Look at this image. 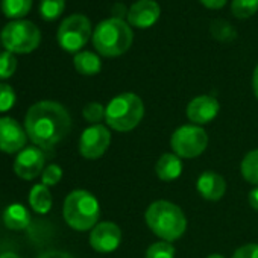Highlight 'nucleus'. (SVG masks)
<instances>
[{
    "label": "nucleus",
    "instance_id": "1",
    "mask_svg": "<svg viewBox=\"0 0 258 258\" xmlns=\"http://www.w3.org/2000/svg\"><path fill=\"white\" fill-rule=\"evenodd\" d=\"M72 118L69 111L58 102H37L28 109L25 127L31 142L43 149L58 145L70 131Z\"/></svg>",
    "mask_w": 258,
    "mask_h": 258
},
{
    "label": "nucleus",
    "instance_id": "2",
    "mask_svg": "<svg viewBox=\"0 0 258 258\" xmlns=\"http://www.w3.org/2000/svg\"><path fill=\"white\" fill-rule=\"evenodd\" d=\"M145 220L157 237L169 243L181 238L187 229L184 211L169 201L152 202L145 213Z\"/></svg>",
    "mask_w": 258,
    "mask_h": 258
},
{
    "label": "nucleus",
    "instance_id": "3",
    "mask_svg": "<svg viewBox=\"0 0 258 258\" xmlns=\"http://www.w3.org/2000/svg\"><path fill=\"white\" fill-rule=\"evenodd\" d=\"M134 41V34L129 25L118 19L100 22L93 32V46L99 55L115 58L123 55Z\"/></svg>",
    "mask_w": 258,
    "mask_h": 258
},
{
    "label": "nucleus",
    "instance_id": "4",
    "mask_svg": "<svg viewBox=\"0 0 258 258\" xmlns=\"http://www.w3.org/2000/svg\"><path fill=\"white\" fill-rule=\"evenodd\" d=\"M145 115V103L134 93H121L109 100L105 108L106 124L118 133H129L137 127Z\"/></svg>",
    "mask_w": 258,
    "mask_h": 258
},
{
    "label": "nucleus",
    "instance_id": "5",
    "mask_svg": "<svg viewBox=\"0 0 258 258\" xmlns=\"http://www.w3.org/2000/svg\"><path fill=\"white\" fill-rule=\"evenodd\" d=\"M64 220L76 231H88L97 225L100 205L94 195L87 190H75L64 201Z\"/></svg>",
    "mask_w": 258,
    "mask_h": 258
},
{
    "label": "nucleus",
    "instance_id": "6",
    "mask_svg": "<svg viewBox=\"0 0 258 258\" xmlns=\"http://www.w3.org/2000/svg\"><path fill=\"white\" fill-rule=\"evenodd\" d=\"M0 40L11 53H31L40 46L41 32L32 22L13 20L4 26Z\"/></svg>",
    "mask_w": 258,
    "mask_h": 258
},
{
    "label": "nucleus",
    "instance_id": "7",
    "mask_svg": "<svg viewBox=\"0 0 258 258\" xmlns=\"http://www.w3.org/2000/svg\"><path fill=\"white\" fill-rule=\"evenodd\" d=\"M170 146L179 158H196L207 149L208 136L198 124H184L172 134Z\"/></svg>",
    "mask_w": 258,
    "mask_h": 258
},
{
    "label": "nucleus",
    "instance_id": "8",
    "mask_svg": "<svg viewBox=\"0 0 258 258\" xmlns=\"http://www.w3.org/2000/svg\"><path fill=\"white\" fill-rule=\"evenodd\" d=\"M91 37V23L82 14H73L62 20L58 28L56 40L66 52H79Z\"/></svg>",
    "mask_w": 258,
    "mask_h": 258
},
{
    "label": "nucleus",
    "instance_id": "9",
    "mask_svg": "<svg viewBox=\"0 0 258 258\" xmlns=\"http://www.w3.org/2000/svg\"><path fill=\"white\" fill-rule=\"evenodd\" d=\"M111 145V134L103 124H91L87 127L79 140V152L87 160L100 158Z\"/></svg>",
    "mask_w": 258,
    "mask_h": 258
},
{
    "label": "nucleus",
    "instance_id": "10",
    "mask_svg": "<svg viewBox=\"0 0 258 258\" xmlns=\"http://www.w3.org/2000/svg\"><path fill=\"white\" fill-rule=\"evenodd\" d=\"M28 134L20 123L11 117L0 118V151L7 154L22 152L26 145Z\"/></svg>",
    "mask_w": 258,
    "mask_h": 258
},
{
    "label": "nucleus",
    "instance_id": "11",
    "mask_svg": "<svg viewBox=\"0 0 258 258\" xmlns=\"http://www.w3.org/2000/svg\"><path fill=\"white\" fill-rule=\"evenodd\" d=\"M120 241H121V229L114 222H100L90 232L91 247L102 253L115 250Z\"/></svg>",
    "mask_w": 258,
    "mask_h": 258
},
{
    "label": "nucleus",
    "instance_id": "12",
    "mask_svg": "<svg viewBox=\"0 0 258 258\" xmlns=\"http://www.w3.org/2000/svg\"><path fill=\"white\" fill-rule=\"evenodd\" d=\"M44 170V155L38 148H25L14 161V172L22 179H34Z\"/></svg>",
    "mask_w": 258,
    "mask_h": 258
},
{
    "label": "nucleus",
    "instance_id": "13",
    "mask_svg": "<svg viewBox=\"0 0 258 258\" xmlns=\"http://www.w3.org/2000/svg\"><path fill=\"white\" fill-rule=\"evenodd\" d=\"M161 10L155 0H139L127 10V22L139 29L151 28L160 19Z\"/></svg>",
    "mask_w": 258,
    "mask_h": 258
},
{
    "label": "nucleus",
    "instance_id": "14",
    "mask_svg": "<svg viewBox=\"0 0 258 258\" xmlns=\"http://www.w3.org/2000/svg\"><path fill=\"white\" fill-rule=\"evenodd\" d=\"M219 109H220V105L216 97L202 94V96L191 99V102L187 106V117L191 123L198 126L207 124L216 118V115L219 114Z\"/></svg>",
    "mask_w": 258,
    "mask_h": 258
},
{
    "label": "nucleus",
    "instance_id": "15",
    "mask_svg": "<svg viewBox=\"0 0 258 258\" xmlns=\"http://www.w3.org/2000/svg\"><path fill=\"white\" fill-rule=\"evenodd\" d=\"M196 188L205 201L216 202L223 198V195L226 191V182H225L223 176H220L219 173H216L213 170H207V172L201 173V176L198 178Z\"/></svg>",
    "mask_w": 258,
    "mask_h": 258
},
{
    "label": "nucleus",
    "instance_id": "16",
    "mask_svg": "<svg viewBox=\"0 0 258 258\" xmlns=\"http://www.w3.org/2000/svg\"><path fill=\"white\" fill-rule=\"evenodd\" d=\"M182 161L175 154H164L155 164V173L161 181H175L181 176Z\"/></svg>",
    "mask_w": 258,
    "mask_h": 258
},
{
    "label": "nucleus",
    "instance_id": "17",
    "mask_svg": "<svg viewBox=\"0 0 258 258\" xmlns=\"http://www.w3.org/2000/svg\"><path fill=\"white\" fill-rule=\"evenodd\" d=\"M4 223L7 228H10L13 231L25 229L31 223V214L23 205L13 204L4 211Z\"/></svg>",
    "mask_w": 258,
    "mask_h": 258
},
{
    "label": "nucleus",
    "instance_id": "18",
    "mask_svg": "<svg viewBox=\"0 0 258 258\" xmlns=\"http://www.w3.org/2000/svg\"><path fill=\"white\" fill-rule=\"evenodd\" d=\"M73 64H75L76 72L84 76L97 75L102 69L100 58L93 52H78L73 58Z\"/></svg>",
    "mask_w": 258,
    "mask_h": 258
},
{
    "label": "nucleus",
    "instance_id": "19",
    "mask_svg": "<svg viewBox=\"0 0 258 258\" xmlns=\"http://www.w3.org/2000/svg\"><path fill=\"white\" fill-rule=\"evenodd\" d=\"M29 204L38 214H46L52 208V195L44 184H37L29 193Z\"/></svg>",
    "mask_w": 258,
    "mask_h": 258
},
{
    "label": "nucleus",
    "instance_id": "20",
    "mask_svg": "<svg viewBox=\"0 0 258 258\" xmlns=\"http://www.w3.org/2000/svg\"><path fill=\"white\" fill-rule=\"evenodd\" d=\"M2 13L5 17L13 20L23 19L32 8V0H2Z\"/></svg>",
    "mask_w": 258,
    "mask_h": 258
},
{
    "label": "nucleus",
    "instance_id": "21",
    "mask_svg": "<svg viewBox=\"0 0 258 258\" xmlns=\"http://www.w3.org/2000/svg\"><path fill=\"white\" fill-rule=\"evenodd\" d=\"M240 172L249 184L258 187V149L250 151L244 155L240 164Z\"/></svg>",
    "mask_w": 258,
    "mask_h": 258
},
{
    "label": "nucleus",
    "instance_id": "22",
    "mask_svg": "<svg viewBox=\"0 0 258 258\" xmlns=\"http://www.w3.org/2000/svg\"><path fill=\"white\" fill-rule=\"evenodd\" d=\"M210 32H211L213 38L220 41V43H231V41H234L237 38L235 28L231 23H228L225 20H220V19L211 22Z\"/></svg>",
    "mask_w": 258,
    "mask_h": 258
},
{
    "label": "nucleus",
    "instance_id": "23",
    "mask_svg": "<svg viewBox=\"0 0 258 258\" xmlns=\"http://www.w3.org/2000/svg\"><path fill=\"white\" fill-rule=\"evenodd\" d=\"M66 8V0H41L40 16L46 22H53L61 17Z\"/></svg>",
    "mask_w": 258,
    "mask_h": 258
},
{
    "label": "nucleus",
    "instance_id": "24",
    "mask_svg": "<svg viewBox=\"0 0 258 258\" xmlns=\"http://www.w3.org/2000/svg\"><path fill=\"white\" fill-rule=\"evenodd\" d=\"M256 11H258V0H232L231 4V14L238 20L249 19Z\"/></svg>",
    "mask_w": 258,
    "mask_h": 258
},
{
    "label": "nucleus",
    "instance_id": "25",
    "mask_svg": "<svg viewBox=\"0 0 258 258\" xmlns=\"http://www.w3.org/2000/svg\"><path fill=\"white\" fill-rule=\"evenodd\" d=\"M145 258H175V247L169 241H157L148 247Z\"/></svg>",
    "mask_w": 258,
    "mask_h": 258
},
{
    "label": "nucleus",
    "instance_id": "26",
    "mask_svg": "<svg viewBox=\"0 0 258 258\" xmlns=\"http://www.w3.org/2000/svg\"><path fill=\"white\" fill-rule=\"evenodd\" d=\"M17 70V58L14 53L5 50L0 53V79L11 78Z\"/></svg>",
    "mask_w": 258,
    "mask_h": 258
},
{
    "label": "nucleus",
    "instance_id": "27",
    "mask_svg": "<svg viewBox=\"0 0 258 258\" xmlns=\"http://www.w3.org/2000/svg\"><path fill=\"white\" fill-rule=\"evenodd\" d=\"M82 115L87 121L93 124H100V121L105 118V108L99 102H90L88 105L84 106Z\"/></svg>",
    "mask_w": 258,
    "mask_h": 258
},
{
    "label": "nucleus",
    "instance_id": "28",
    "mask_svg": "<svg viewBox=\"0 0 258 258\" xmlns=\"http://www.w3.org/2000/svg\"><path fill=\"white\" fill-rule=\"evenodd\" d=\"M16 103V91L11 85L0 82V112L11 109Z\"/></svg>",
    "mask_w": 258,
    "mask_h": 258
},
{
    "label": "nucleus",
    "instance_id": "29",
    "mask_svg": "<svg viewBox=\"0 0 258 258\" xmlns=\"http://www.w3.org/2000/svg\"><path fill=\"white\" fill-rule=\"evenodd\" d=\"M61 178H62V169L56 164H50L41 173V184H44L46 187H52L56 185L61 181Z\"/></svg>",
    "mask_w": 258,
    "mask_h": 258
},
{
    "label": "nucleus",
    "instance_id": "30",
    "mask_svg": "<svg viewBox=\"0 0 258 258\" xmlns=\"http://www.w3.org/2000/svg\"><path fill=\"white\" fill-rule=\"evenodd\" d=\"M232 258H258V244L256 243H247V244H243L240 246Z\"/></svg>",
    "mask_w": 258,
    "mask_h": 258
},
{
    "label": "nucleus",
    "instance_id": "31",
    "mask_svg": "<svg viewBox=\"0 0 258 258\" xmlns=\"http://www.w3.org/2000/svg\"><path fill=\"white\" fill-rule=\"evenodd\" d=\"M199 2L210 10H220L226 5L228 0H199Z\"/></svg>",
    "mask_w": 258,
    "mask_h": 258
},
{
    "label": "nucleus",
    "instance_id": "32",
    "mask_svg": "<svg viewBox=\"0 0 258 258\" xmlns=\"http://www.w3.org/2000/svg\"><path fill=\"white\" fill-rule=\"evenodd\" d=\"M38 258H73V256L67 252H62V250H49V252L41 253Z\"/></svg>",
    "mask_w": 258,
    "mask_h": 258
},
{
    "label": "nucleus",
    "instance_id": "33",
    "mask_svg": "<svg viewBox=\"0 0 258 258\" xmlns=\"http://www.w3.org/2000/svg\"><path fill=\"white\" fill-rule=\"evenodd\" d=\"M124 17H127V11H126V7L124 5H114L112 7V19H118V20H123Z\"/></svg>",
    "mask_w": 258,
    "mask_h": 258
},
{
    "label": "nucleus",
    "instance_id": "34",
    "mask_svg": "<svg viewBox=\"0 0 258 258\" xmlns=\"http://www.w3.org/2000/svg\"><path fill=\"white\" fill-rule=\"evenodd\" d=\"M249 204H250V207H252L255 211H258V187H255V188L249 193Z\"/></svg>",
    "mask_w": 258,
    "mask_h": 258
},
{
    "label": "nucleus",
    "instance_id": "35",
    "mask_svg": "<svg viewBox=\"0 0 258 258\" xmlns=\"http://www.w3.org/2000/svg\"><path fill=\"white\" fill-rule=\"evenodd\" d=\"M252 90H253V94L255 97L258 99V64L253 70V75H252Z\"/></svg>",
    "mask_w": 258,
    "mask_h": 258
},
{
    "label": "nucleus",
    "instance_id": "36",
    "mask_svg": "<svg viewBox=\"0 0 258 258\" xmlns=\"http://www.w3.org/2000/svg\"><path fill=\"white\" fill-rule=\"evenodd\" d=\"M0 258H20V256L17 253H13V252H5V253L0 255Z\"/></svg>",
    "mask_w": 258,
    "mask_h": 258
},
{
    "label": "nucleus",
    "instance_id": "37",
    "mask_svg": "<svg viewBox=\"0 0 258 258\" xmlns=\"http://www.w3.org/2000/svg\"><path fill=\"white\" fill-rule=\"evenodd\" d=\"M207 258H225L223 255H219V253H213V255H208Z\"/></svg>",
    "mask_w": 258,
    "mask_h": 258
}]
</instances>
